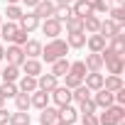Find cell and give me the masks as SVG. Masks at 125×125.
I'll list each match as a JSON object with an SVG mask.
<instances>
[{"instance_id": "6da1fadb", "label": "cell", "mask_w": 125, "mask_h": 125, "mask_svg": "<svg viewBox=\"0 0 125 125\" xmlns=\"http://www.w3.org/2000/svg\"><path fill=\"white\" fill-rule=\"evenodd\" d=\"M66 52H69V44H66V39H61V37H54L47 47H42V59L47 61V64H52V61H56V59H61V56H66Z\"/></svg>"}, {"instance_id": "7a4b0ae2", "label": "cell", "mask_w": 125, "mask_h": 125, "mask_svg": "<svg viewBox=\"0 0 125 125\" xmlns=\"http://www.w3.org/2000/svg\"><path fill=\"white\" fill-rule=\"evenodd\" d=\"M123 120H125V105L113 103V105L103 108V113H101V118H98V125H118V123H123Z\"/></svg>"}, {"instance_id": "3957f363", "label": "cell", "mask_w": 125, "mask_h": 125, "mask_svg": "<svg viewBox=\"0 0 125 125\" xmlns=\"http://www.w3.org/2000/svg\"><path fill=\"white\" fill-rule=\"evenodd\" d=\"M61 30H64V22H59L54 15L52 17H47L44 22H42V32L49 37V39H54V37H59L61 34Z\"/></svg>"}, {"instance_id": "277c9868", "label": "cell", "mask_w": 125, "mask_h": 125, "mask_svg": "<svg viewBox=\"0 0 125 125\" xmlns=\"http://www.w3.org/2000/svg\"><path fill=\"white\" fill-rule=\"evenodd\" d=\"M49 98L56 103V108H59V105H66V103H71V88H66V86H56V88L49 91Z\"/></svg>"}, {"instance_id": "5b68a950", "label": "cell", "mask_w": 125, "mask_h": 125, "mask_svg": "<svg viewBox=\"0 0 125 125\" xmlns=\"http://www.w3.org/2000/svg\"><path fill=\"white\" fill-rule=\"evenodd\" d=\"M25 59H27V56H25L22 47L10 44V47L5 49V61H8V64H12V66H22V61H25Z\"/></svg>"}, {"instance_id": "8992f818", "label": "cell", "mask_w": 125, "mask_h": 125, "mask_svg": "<svg viewBox=\"0 0 125 125\" xmlns=\"http://www.w3.org/2000/svg\"><path fill=\"white\" fill-rule=\"evenodd\" d=\"M118 32H123V25H118V22H113V20H101V25H98V34H101V37L110 39V37H115Z\"/></svg>"}, {"instance_id": "52a82bcc", "label": "cell", "mask_w": 125, "mask_h": 125, "mask_svg": "<svg viewBox=\"0 0 125 125\" xmlns=\"http://www.w3.org/2000/svg\"><path fill=\"white\" fill-rule=\"evenodd\" d=\"M93 103H96V108H108V105H113V103H115L113 91H108V88L93 91Z\"/></svg>"}, {"instance_id": "ba28073f", "label": "cell", "mask_w": 125, "mask_h": 125, "mask_svg": "<svg viewBox=\"0 0 125 125\" xmlns=\"http://www.w3.org/2000/svg\"><path fill=\"white\" fill-rule=\"evenodd\" d=\"M59 120H61V123H66V125H74V123L79 120V110H76L71 103L59 105Z\"/></svg>"}, {"instance_id": "9c48e42d", "label": "cell", "mask_w": 125, "mask_h": 125, "mask_svg": "<svg viewBox=\"0 0 125 125\" xmlns=\"http://www.w3.org/2000/svg\"><path fill=\"white\" fill-rule=\"evenodd\" d=\"M56 12V5L52 3V0H39V3L34 5V15L39 17V20H47V17H52Z\"/></svg>"}, {"instance_id": "30bf717a", "label": "cell", "mask_w": 125, "mask_h": 125, "mask_svg": "<svg viewBox=\"0 0 125 125\" xmlns=\"http://www.w3.org/2000/svg\"><path fill=\"white\" fill-rule=\"evenodd\" d=\"M103 66L108 69V74H118V76H120V74H123V69H125V59H123L120 54H113L110 59H105V61H103Z\"/></svg>"}, {"instance_id": "8fae6325", "label": "cell", "mask_w": 125, "mask_h": 125, "mask_svg": "<svg viewBox=\"0 0 125 125\" xmlns=\"http://www.w3.org/2000/svg\"><path fill=\"white\" fill-rule=\"evenodd\" d=\"M17 22H20V30H25L27 34H30V32H34V30L39 27V17H37L34 12H25Z\"/></svg>"}, {"instance_id": "7c38bea8", "label": "cell", "mask_w": 125, "mask_h": 125, "mask_svg": "<svg viewBox=\"0 0 125 125\" xmlns=\"http://www.w3.org/2000/svg\"><path fill=\"white\" fill-rule=\"evenodd\" d=\"M59 120V108H52V105H44L39 110V125H54Z\"/></svg>"}, {"instance_id": "4fadbf2b", "label": "cell", "mask_w": 125, "mask_h": 125, "mask_svg": "<svg viewBox=\"0 0 125 125\" xmlns=\"http://www.w3.org/2000/svg\"><path fill=\"white\" fill-rule=\"evenodd\" d=\"M59 86V79L54 76V74H39L37 76V88H42V91H52V88H56Z\"/></svg>"}, {"instance_id": "5bb4252c", "label": "cell", "mask_w": 125, "mask_h": 125, "mask_svg": "<svg viewBox=\"0 0 125 125\" xmlns=\"http://www.w3.org/2000/svg\"><path fill=\"white\" fill-rule=\"evenodd\" d=\"M103 79H105V76H103L101 71H88V74L83 76V81H86L83 86L91 88V91H98V88H103Z\"/></svg>"}, {"instance_id": "9a60e30c", "label": "cell", "mask_w": 125, "mask_h": 125, "mask_svg": "<svg viewBox=\"0 0 125 125\" xmlns=\"http://www.w3.org/2000/svg\"><path fill=\"white\" fill-rule=\"evenodd\" d=\"M49 101H52V98H49V93H47V91H42V88H37V91H32V93H30V105H34V108H39V110H42L44 105H49Z\"/></svg>"}, {"instance_id": "2e32d148", "label": "cell", "mask_w": 125, "mask_h": 125, "mask_svg": "<svg viewBox=\"0 0 125 125\" xmlns=\"http://www.w3.org/2000/svg\"><path fill=\"white\" fill-rule=\"evenodd\" d=\"M71 12L76 17H86V15H93V8H91V0H76V3H71Z\"/></svg>"}, {"instance_id": "e0dca14e", "label": "cell", "mask_w": 125, "mask_h": 125, "mask_svg": "<svg viewBox=\"0 0 125 125\" xmlns=\"http://www.w3.org/2000/svg\"><path fill=\"white\" fill-rule=\"evenodd\" d=\"M83 64H86V71H101V69H103V56H101V52H91V54L83 59Z\"/></svg>"}, {"instance_id": "ac0fdd59", "label": "cell", "mask_w": 125, "mask_h": 125, "mask_svg": "<svg viewBox=\"0 0 125 125\" xmlns=\"http://www.w3.org/2000/svg\"><path fill=\"white\" fill-rule=\"evenodd\" d=\"M20 69H22L27 76H39V74H42V61H39V59H30V56H27V59L22 61V66H20Z\"/></svg>"}, {"instance_id": "d6986e66", "label": "cell", "mask_w": 125, "mask_h": 125, "mask_svg": "<svg viewBox=\"0 0 125 125\" xmlns=\"http://www.w3.org/2000/svg\"><path fill=\"white\" fill-rule=\"evenodd\" d=\"M66 44H69V49H81V47H86V32H69V34H66Z\"/></svg>"}, {"instance_id": "ffe728a7", "label": "cell", "mask_w": 125, "mask_h": 125, "mask_svg": "<svg viewBox=\"0 0 125 125\" xmlns=\"http://www.w3.org/2000/svg\"><path fill=\"white\" fill-rule=\"evenodd\" d=\"M86 47H88L91 52H103V49H105V37H101L98 32H93V34L86 37Z\"/></svg>"}, {"instance_id": "44dd1931", "label": "cell", "mask_w": 125, "mask_h": 125, "mask_svg": "<svg viewBox=\"0 0 125 125\" xmlns=\"http://www.w3.org/2000/svg\"><path fill=\"white\" fill-rule=\"evenodd\" d=\"M22 52H25V56L37 59V56L42 54V42H37V39H27V42L22 44Z\"/></svg>"}, {"instance_id": "7402d4cb", "label": "cell", "mask_w": 125, "mask_h": 125, "mask_svg": "<svg viewBox=\"0 0 125 125\" xmlns=\"http://www.w3.org/2000/svg\"><path fill=\"white\" fill-rule=\"evenodd\" d=\"M66 71H69V61H66V56H61V59L52 61V71H49V74H54L56 79H61Z\"/></svg>"}, {"instance_id": "603a6c76", "label": "cell", "mask_w": 125, "mask_h": 125, "mask_svg": "<svg viewBox=\"0 0 125 125\" xmlns=\"http://www.w3.org/2000/svg\"><path fill=\"white\" fill-rule=\"evenodd\" d=\"M20 27H17V22H3V25H0V37H3L5 42H12V37H15V32H17Z\"/></svg>"}, {"instance_id": "cb8c5ba5", "label": "cell", "mask_w": 125, "mask_h": 125, "mask_svg": "<svg viewBox=\"0 0 125 125\" xmlns=\"http://www.w3.org/2000/svg\"><path fill=\"white\" fill-rule=\"evenodd\" d=\"M0 79H3V81H10V83H15V81L20 79V66L8 64L5 69H0Z\"/></svg>"}, {"instance_id": "d4e9b609", "label": "cell", "mask_w": 125, "mask_h": 125, "mask_svg": "<svg viewBox=\"0 0 125 125\" xmlns=\"http://www.w3.org/2000/svg\"><path fill=\"white\" fill-rule=\"evenodd\" d=\"M20 91H25V93H32V91H37V76H22L20 79V86H17Z\"/></svg>"}, {"instance_id": "484cf974", "label": "cell", "mask_w": 125, "mask_h": 125, "mask_svg": "<svg viewBox=\"0 0 125 125\" xmlns=\"http://www.w3.org/2000/svg\"><path fill=\"white\" fill-rule=\"evenodd\" d=\"M91 88H86L83 83L81 86H76V88H71V101H76V103H81V101H86V98H91Z\"/></svg>"}, {"instance_id": "4316f807", "label": "cell", "mask_w": 125, "mask_h": 125, "mask_svg": "<svg viewBox=\"0 0 125 125\" xmlns=\"http://www.w3.org/2000/svg\"><path fill=\"white\" fill-rule=\"evenodd\" d=\"M8 125H30V113H27V110L10 113V120H8Z\"/></svg>"}, {"instance_id": "83f0119b", "label": "cell", "mask_w": 125, "mask_h": 125, "mask_svg": "<svg viewBox=\"0 0 125 125\" xmlns=\"http://www.w3.org/2000/svg\"><path fill=\"white\" fill-rule=\"evenodd\" d=\"M110 49L115 54H125V34L123 32H118L115 37H110Z\"/></svg>"}, {"instance_id": "f1b7e54d", "label": "cell", "mask_w": 125, "mask_h": 125, "mask_svg": "<svg viewBox=\"0 0 125 125\" xmlns=\"http://www.w3.org/2000/svg\"><path fill=\"white\" fill-rule=\"evenodd\" d=\"M125 83H123V79L118 76V74H110L108 79H103V88H108V91H118V88H123Z\"/></svg>"}, {"instance_id": "f546056e", "label": "cell", "mask_w": 125, "mask_h": 125, "mask_svg": "<svg viewBox=\"0 0 125 125\" xmlns=\"http://www.w3.org/2000/svg\"><path fill=\"white\" fill-rule=\"evenodd\" d=\"M64 22H66V32H83V20H81V17L71 15V17H66Z\"/></svg>"}, {"instance_id": "4dcf8cb0", "label": "cell", "mask_w": 125, "mask_h": 125, "mask_svg": "<svg viewBox=\"0 0 125 125\" xmlns=\"http://www.w3.org/2000/svg\"><path fill=\"white\" fill-rule=\"evenodd\" d=\"M98 25H101V20H98L96 15H86V17H83V32L93 34V32H98Z\"/></svg>"}, {"instance_id": "1f68e13d", "label": "cell", "mask_w": 125, "mask_h": 125, "mask_svg": "<svg viewBox=\"0 0 125 125\" xmlns=\"http://www.w3.org/2000/svg\"><path fill=\"white\" fill-rule=\"evenodd\" d=\"M15 105H17V110H27V108H30V93L17 91V93H15Z\"/></svg>"}, {"instance_id": "d6a6232c", "label": "cell", "mask_w": 125, "mask_h": 125, "mask_svg": "<svg viewBox=\"0 0 125 125\" xmlns=\"http://www.w3.org/2000/svg\"><path fill=\"white\" fill-rule=\"evenodd\" d=\"M69 74H74V76H86L88 71H86V64L83 61H69Z\"/></svg>"}, {"instance_id": "836d02e7", "label": "cell", "mask_w": 125, "mask_h": 125, "mask_svg": "<svg viewBox=\"0 0 125 125\" xmlns=\"http://www.w3.org/2000/svg\"><path fill=\"white\" fill-rule=\"evenodd\" d=\"M5 15H8V20H10V22H17L25 12H22V8H20V5H8V8H5Z\"/></svg>"}, {"instance_id": "e575fe53", "label": "cell", "mask_w": 125, "mask_h": 125, "mask_svg": "<svg viewBox=\"0 0 125 125\" xmlns=\"http://www.w3.org/2000/svg\"><path fill=\"white\" fill-rule=\"evenodd\" d=\"M91 8H93V15H105L110 8H108V0H91Z\"/></svg>"}, {"instance_id": "d590c367", "label": "cell", "mask_w": 125, "mask_h": 125, "mask_svg": "<svg viewBox=\"0 0 125 125\" xmlns=\"http://www.w3.org/2000/svg\"><path fill=\"white\" fill-rule=\"evenodd\" d=\"M17 91H20V88H17L15 83H10V81H3V86H0V93H3L5 98H15Z\"/></svg>"}, {"instance_id": "8d00e7d4", "label": "cell", "mask_w": 125, "mask_h": 125, "mask_svg": "<svg viewBox=\"0 0 125 125\" xmlns=\"http://www.w3.org/2000/svg\"><path fill=\"white\" fill-rule=\"evenodd\" d=\"M108 12L113 15V17H110L113 22H118V25H125V8H123V5H118V8H113V10H108Z\"/></svg>"}, {"instance_id": "74e56055", "label": "cell", "mask_w": 125, "mask_h": 125, "mask_svg": "<svg viewBox=\"0 0 125 125\" xmlns=\"http://www.w3.org/2000/svg\"><path fill=\"white\" fill-rule=\"evenodd\" d=\"M81 83H83L81 76H74V74H69V71L64 74V86H66V88H76V86H81Z\"/></svg>"}, {"instance_id": "f35d334b", "label": "cell", "mask_w": 125, "mask_h": 125, "mask_svg": "<svg viewBox=\"0 0 125 125\" xmlns=\"http://www.w3.org/2000/svg\"><path fill=\"white\" fill-rule=\"evenodd\" d=\"M81 113H96V103H93V98H86V101L79 103V115H81Z\"/></svg>"}, {"instance_id": "ab89813d", "label": "cell", "mask_w": 125, "mask_h": 125, "mask_svg": "<svg viewBox=\"0 0 125 125\" xmlns=\"http://www.w3.org/2000/svg\"><path fill=\"white\" fill-rule=\"evenodd\" d=\"M17 27H20V25H17ZM25 42H27V32H25V30H17V32H15V37H12V42H10V44H17V47H22V44H25Z\"/></svg>"}, {"instance_id": "60d3db41", "label": "cell", "mask_w": 125, "mask_h": 125, "mask_svg": "<svg viewBox=\"0 0 125 125\" xmlns=\"http://www.w3.org/2000/svg\"><path fill=\"white\" fill-rule=\"evenodd\" d=\"M81 125H98L96 113H81Z\"/></svg>"}, {"instance_id": "b9f144b4", "label": "cell", "mask_w": 125, "mask_h": 125, "mask_svg": "<svg viewBox=\"0 0 125 125\" xmlns=\"http://www.w3.org/2000/svg\"><path fill=\"white\" fill-rule=\"evenodd\" d=\"M8 120H10V113L5 108H0V125H8Z\"/></svg>"}, {"instance_id": "7bdbcfd3", "label": "cell", "mask_w": 125, "mask_h": 125, "mask_svg": "<svg viewBox=\"0 0 125 125\" xmlns=\"http://www.w3.org/2000/svg\"><path fill=\"white\" fill-rule=\"evenodd\" d=\"M71 3H74V0H54V5H56V8H69Z\"/></svg>"}, {"instance_id": "ee69618b", "label": "cell", "mask_w": 125, "mask_h": 125, "mask_svg": "<svg viewBox=\"0 0 125 125\" xmlns=\"http://www.w3.org/2000/svg\"><path fill=\"white\" fill-rule=\"evenodd\" d=\"M20 3H22V5H27V8H32V10H34V5H37V3H39V0H20Z\"/></svg>"}, {"instance_id": "f6af8a7d", "label": "cell", "mask_w": 125, "mask_h": 125, "mask_svg": "<svg viewBox=\"0 0 125 125\" xmlns=\"http://www.w3.org/2000/svg\"><path fill=\"white\" fill-rule=\"evenodd\" d=\"M0 61H5V47L0 44Z\"/></svg>"}, {"instance_id": "bcb514c9", "label": "cell", "mask_w": 125, "mask_h": 125, "mask_svg": "<svg viewBox=\"0 0 125 125\" xmlns=\"http://www.w3.org/2000/svg\"><path fill=\"white\" fill-rule=\"evenodd\" d=\"M5 101H8V98H5L3 93H0V108H3V105H5Z\"/></svg>"}, {"instance_id": "7dc6e473", "label": "cell", "mask_w": 125, "mask_h": 125, "mask_svg": "<svg viewBox=\"0 0 125 125\" xmlns=\"http://www.w3.org/2000/svg\"><path fill=\"white\" fill-rule=\"evenodd\" d=\"M20 3V0H8V5H17Z\"/></svg>"}, {"instance_id": "c3c4849f", "label": "cell", "mask_w": 125, "mask_h": 125, "mask_svg": "<svg viewBox=\"0 0 125 125\" xmlns=\"http://www.w3.org/2000/svg\"><path fill=\"white\" fill-rule=\"evenodd\" d=\"M115 3H118V5H125V0H115Z\"/></svg>"}, {"instance_id": "681fc988", "label": "cell", "mask_w": 125, "mask_h": 125, "mask_svg": "<svg viewBox=\"0 0 125 125\" xmlns=\"http://www.w3.org/2000/svg\"><path fill=\"white\" fill-rule=\"evenodd\" d=\"M54 125H66V123H61V120H56V123H54Z\"/></svg>"}, {"instance_id": "f907efd6", "label": "cell", "mask_w": 125, "mask_h": 125, "mask_svg": "<svg viewBox=\"0 0 125 125\" xmlns=\"http://www.w3.org/2000/svg\"><path fill=\"white\" fill-rule=\"evenodd\" d=\"M0 25H3V17H0Z\"/></svg>"}, {"instance_id": "816d5d0a", "label": "cell", "mask_w": 125, "mask_h": 125, "mask_svg": "<svg viewBox=\"0 0 125 125\" xmlns=\"http://www.w3.org/2000/svg\"><path fill=\"white\" fill-rule=\"evenodd\" d=\"M74 125H76V123H74Z\"/></svg>"}]
</instances>
